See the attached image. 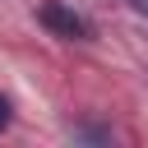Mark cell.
<instances>
[{"label":"cell","mask_w":148,"mask_h":148,"mask_svg":"<svg viewBox=\"0 0 148 148\" xmlns=\"http://www.w3.org/2000/svg\"><path fill=\"white\" fill-rule=\"evenodd\" d=\"M42 23H46L56 37H65V42H88V37H92V23H88L83 14H74V9H65L60 0H46V5H42Z\"/></svg>","instance_id":"obj_1"},{"label":"cell","mask_w":148,"mask_h":148,"mask_svg":"<svg viewBox=\"0 0 148 148\" xmlns=\"http://www.w3.org/2000/svg\"><path fill=\"white\" fill-rule=\"evenodd\" d=\"M5 125H9V102L0 97V130H5Z\"/></svg>","instance_id":"obj_2"},{"label":"cell","mask_w":148,"mask_h":148,"mask_svg":"<svg viewBox=\"0 0 148 148\" xmlns=\"http://www.w3.org/2000/svg\"><path fill=\"white\" fill-rule=\"evenodd\" d=\"M134 5H139V9H143V14H148V0H134Z\"/></svg>","instance_id":"obj_3"}]
</instances>
